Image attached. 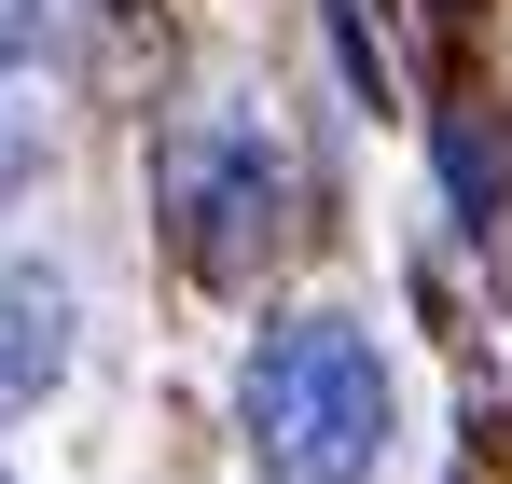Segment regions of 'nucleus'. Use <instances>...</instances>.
<instances>
[{"instance_id": "7ed1b4c3", "label": "nucleus", "mask_w": 512, "mask_h": 484, "mask_svg": "<svg viewBox=\"0 0 512 484\" xmlns=\"http://www.w3.org/2000/svg\"><path fill=\"white\" fill-rule=\"evenodd\" d=\"M56 374H70V291H56L42 263H14V249H0V415L42 402Z\"/></svg>"}, {"instance_id": "39448f33", "label": "nucleus", "mask_w": 512, "mask_h": 484, "mask_svg": "<svg viewBox=\"0 0 512 484\" xmlns=\"http://www.w3.org/2000/svg\"><path fill=\"white\" fill-rule=\"evenodd\" d=\"M14 180H28V111L0 97V194H14Z\"/></svg>"}, {"instance_id": "20e7f679", "label": "nucleus", "mask_w": 512, "mask_h": 484, "mask_svg": "<svg viewBox=\"0 0 512 484\" xmlns=\"http://www.w3.org/2000/svg\"><path fill=\"white\" fill-rule=\"evenodd\" d=\"M28 42H42V0H0V70H14Z\"/></svg>"}, {"instance_id": "f257e3e1", "label": "nucleus", "mask_w": 512, "mask_h": 484, "mask_svg": "<svg viewBox=\"0 0 512 484\" xmlns=\"http://www.w3.org/2000/svg\"><path fill=\"white\" fill-rule=\"evenodd\" d=\"M236 429H250L263 484H374L388 457V360L360 319H277L236 374Z\"/></svg>"}, {"instance_id": "f03ea898", "label": "nucleus", "mask_w": 512, "mask_h": 484, "mask_svg": "<svg viewBox=\"0 0 512 484\" xmlns=\"http://www.w3.org/2000/svg\"><path fill=\"white\" fill-rule=\"evenodd\" d=\"M153 194H167V236H180V263L208 291H250L263 263L291 249V153L263 139V111H236V97H208V111L167 125Z\"/></svg>"}]
</instances>
